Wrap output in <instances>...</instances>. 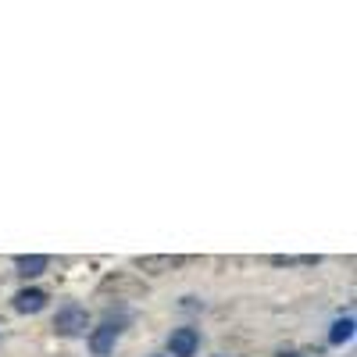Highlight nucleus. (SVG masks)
Instances as JSON below:
<instances>
[{
	"instance_id": "nucleus-6",
	"label": "nucleus",
	"mask_w": 357,
	"mask_h": 357,
	"mask_svg": "<svg viewBox=\"0 0 357 357\" xmlns=\"http://www.w3.org/2000/svg\"><path fill=\"white\" fill-rule=\"evenodd\" d=\"M354 340V318L350 314H343V318H336L333 321V329H329V343L333 347H343V343H350Z\"/></svg>"
},
{
	"instance_id": "nucleus-3",
	"label": "nucleus",
	"mask_w": 357,
	"mask_h": 357,
	"mask_svg": "<svg viewBox=\"0 0 357 357\" xmlns=\"http://www.w3.org/2000/svg\"><path fill=\"white\" fill-rule=\"evenodd\" d=\"M168 357H197L200 350V329L197 325H178L168 333Z\"/></svg>"
},
{
	"instance_id": "nucleus-7",
	"label": "nucleus",
	"mask_w": 357,
	"mask_h": 357,
	"mask_svg": "<svg viewBox=\"0 0 357 357\" xmlns=\"http://www.w3.org/2000/svg\"><path fill=\"white\" fill-rule=\"evenodd\" d=\"M146 357H168V354H146Z\"/></svg>"
},
{
	"instance_id": "nucleus-4",
	"label": "nucleus",
	"mask_w": 357,
	"mask_h": 357,
	"mask_svg": "<svg viewBox=\"0 0 357 357\" xmlns=\"http://www.w3.org/2000/svg\"><path fill=\"white\" fill-rule=\"evenodd\" d=\"M47 289H40V286H22L15 296H11V307L18 311V314H40L43 307H47Z\"/></svg>"
},
{
	"instance_id": "nucleus-2",
	"label": "nucleus",
	"mask_w": 357,
	"mask_h": 357,
	"mask_svg": "<svg viewBox=\"0 0 357 357\" xmlns=\"http://www.w3.org/2000/svg\"><path fill=\"white\" fill-rule=\"evenodd\" d=\"M89 325H93V318H89L86 304H79V301H65L54 314V333L61 340H82L89 333Z\"/></svg>"
},
{
	"instance_id": "nucleus-5",
	"label": "nucleus",
	"mask_w": 357,
	"mask_h": 357,
	"mask_svg": "<svg viewBox=\"0 0 357 357\" xmlns=\"http://www.w3.org/2000/svg\"><path fill=\"white\" fill-rule=\"evenodd\" d=\"M50 268V257L47 254H15V272L29 282V279H40Z\"/></svg>"
},
{
	"instance_id": "nucleus-1",
	"label": "nucleus",
	"mask_w": 357,
	"mask_h": 357,
	"mask_svg": "<svg viewBox=\"0 0 357 357\" xmlns=\"http://www.w3.org/2000/svg\"><path fill=\"white\" fill-rule=\"evenodd\" d=\"M126 321H129L126 311L118 314V318L107 311V318H104L100 325H89V333H86L89 354H93V357H111L114 347H118V340H122V333H126Z\"/></svg>"
}]
</instances>
